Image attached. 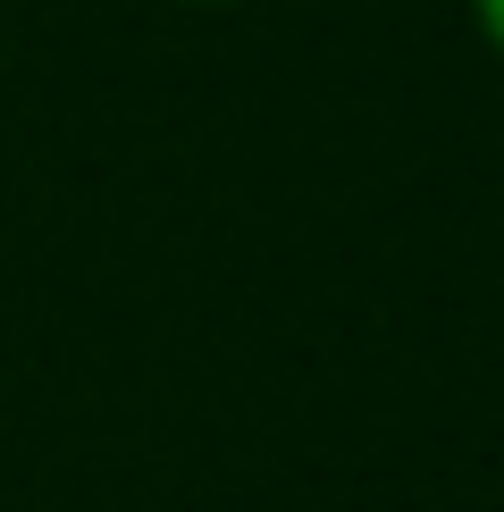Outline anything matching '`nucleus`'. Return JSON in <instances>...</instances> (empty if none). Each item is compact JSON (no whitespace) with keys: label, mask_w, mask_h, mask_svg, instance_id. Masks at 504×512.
I'll use <instances>...</instances> for the list:
<instances>
[{"label":"nucleus","mask_w":504,"mask_h":512,"mask_svg":"<svg viewBox=\"0 0 504 512\" xmlns=\"http://www.w3.org/2000/svg\"><path fill=\"white\" fill-rule=\"evenodd\" d=\"M185 9H236V0H185Z\"/></svg>","instance_id":"obj_2"},{"label":"nucleus","mask_w":504,"mask_h":512,"mask_svg":"<svg viewBox=\"0 0 504 512\" xmlns=\"http://www.w3.org/2000/svg\"><path fill=\"white\" fill-rule=\"evenodd\" d=\"M471 34L488 42V51L504 59V0H471Z\"/></svg>","instance_id":"obj_1"}]
</instances>
